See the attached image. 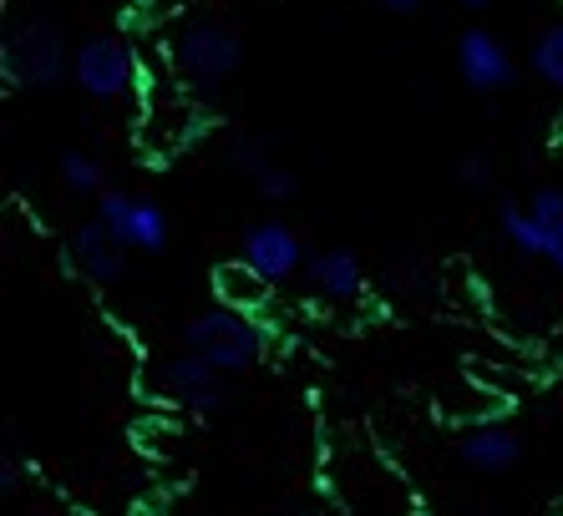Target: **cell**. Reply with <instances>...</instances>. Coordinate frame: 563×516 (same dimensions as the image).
<instances>
[{
  "label": "cell",
  "instance_id": "18",
  "mask_svg": "<svg viewBox=\"0 0 563 516\" xmlns=\"http://www.w3.org/2000/svg\"><path fill=\"white\" fill-rule=\"evenodd\" d=\"M543 263H549V269H559V273H563V218H559V223H549V228H543Z\"/></svg>",
  "mask_w": 563,
  "mask_h": 516
},
{
  "label": "cell",
  "instance_id": "20",
  "mask_svg": "<svg viewBox=\"0 0 563 516\" xmlns=\"http://www.w3.org/2000/svg\"><path fill=\"white\" fill-rule=\"evenodd\" d=\"M376 5H380L386 15H417L427 0H376Z\"/></svg>",
  "mask_w": 563,
  "mask_h": 516
},
{
  "label": "cell",
  "instance_id": "12",
  "mask_svg": "<svg viewBox=\"0 0 563 516\" xmlns=\"http://www.w3.org/2000/svg\"><path fill=\"white\" fill-rule=\"evenodd\" d=\"M56 172H62L66 193H81V198H102V193H107V168H102V157L81 153V147H62V157H56Z\"/></svg>",
  "mask_w": 563,
  "mask_h": 516
},
{
  "label": "cell",
  "instance_id": "13",
  "mask_svg": "<svg viewBox=\"0 0 563 516\" xmlns=\"http://www.w3.org/2000/svg\"><path fill=\"white\" fill-rule=\"evenodd\" d=\"M498 223H503V238H508L512 254L543 258V223L533 218V207H528V203H503L498 207Z\"/></svg>",
  "mask_w": 563,
  "mask_h": 516
},
{
  "label": "cell",
  "instance_id": "8",
  "mask_svg": "<svg viewBox=\"0 0 563 516\" xmlns=\"http://www.w3.org/2000/svg\"><path fill=\"white\" fill-rule=\"evenodd\" d=\"M457 77L467 91L477 97H493V91H508L518 81V61L508 56L493 31H462L457 36Z\"/></svg>",
  "mask_w": 563,
  "mask_h": 516
},
{
  "label": "cell",
  "instance_id": "21",
  "mask_svg": "<svg viewBox=\"0 0 563 516\" xmlns=\"http://www.w3.org/2000/svg\"><path fill=\"white\" fill-rule=\"evenodd\" d=\"M457 5H467V11H483V5H493V0H457Z\"/></svg>",
  "mask_w": 563,
  "mask_h": 516
},
{
  "label": "cell",
  "instance_id": "3",
  "mask_svg": "<svg viewBox=\"0 0 563 516\" xmlns=\"http://www.w3.org/2000/svg\"><path fill=\"white\" fill-rule=\"evenodd\" d=\"M184 349L203 355L223 374H244L264 355V329H260V319H250V310H239V304L223 299V304L198 310L184 324Z\"/></svg>",
  "mask_w": 563,
  "mask_h": 516
},
{
  "label": "cell",
  "instance_id": "6",
  "mask_svg": "<svg viewBox=\"0 0 563 516\" xmlns=\"http://www.w3.org/2000/svg\"><path fill=\"white\" fill-rule=\"evenodd\" d=\"M239 263L260 279V284H289L295 273L305 269V244L300 233L279 218H264L244 228V244H239Z\"/></svg>",
  "mask_w": 563,
  "mask_h": 516
},
{
  "label": "cell",
  "instance_id": "17",
  "mask_svg": "<svg viewBox=\"0 0 563 516\" xmlns=\"http://www.w3.org/2000/svg\"><path fill=\"white\" fill-rule=\"evenodd\" d=\"M457 182H467V188H487V182H493V162H487L483 153H467L457 162Z\"/></svg>",
  "mask_w": 563,
  "mask_h": 516
},
{
  "label": "cell",
  "instance_id": "5",
  "mask_svg": "<svg viewBox=\"0 0 563 516\" xmlns=\"http://www.w3.org/2000/svg\"><path fill=\"white\" fill-rule=\"evenodd\" d=\"M71 81H77L92 102H118L137 81V61L122 36H87L71 52Z\"/></svg>",
  "mask_w": 563,
  "mask_h": 516
},
{
  "label": "cell",
  "instance_id": "2",
  "mask_svg": "<svg viewBox=\"0 0 563 516\" xmlns=\"http://www.w3.org/2000/svg\"><path fill=\"white\" fill-rule=\"evenodd\" d=\"M173 71L198 91H213L234 77L244 66V36H239L229 21H213V15H198V21H184L168 41Z\"/></svg>",
  "mask_w": 563,
  "mask_h": 516
},
{
  "label": "cell",
  "instance_id": "11",
  "mask_svg": "<svg viewBox=\"0 0 563 516\" xmlns=\"http://www.w3.org/2000/svg\"><path fill=\"white\" fill-rule=\"evenodd\" d=\"M462 461L472 465V471H508V465L523 461V436L512 426H472L467 436H462Z\"/></svg>",
  "mask_w": 563,
  "mask_h": 516
},
{
  "label": "cell",
  "instance_id": "1",
  "mask_svg": "<svg viewBox=\"0 0 563 516\" xmlns=\"http://www.w3.org/2000/svg\"><path fill=\"white\" fill-rule=\"evenodd\" d=\"M0 77L11 91H52L71 77V46L52 15H26L0 36Z\"/></svg>",
  "mask_w": 563,
  "mask_h": 516
},
{
  "label": "cell",
  "instance_id": "14",
  "mask_svg": "<svg viewBox=\"0 0 563 516\" xmlns=\"http://www.w3.org/2000/svg\"><path fill=\"white\" fill-rule=\"evenodd\" d=\"M528 71H533L543 87L563 91V21L549 31H538V41L528 46Z\"/></svg>",
  "mask_w": 563,
  "mask_h": 516
},
{
  "label": "cell",
  "instance_id": "10",
  "mask_svg": "<svg viewBox=\"0 0 563 516\" xmlns=\"http://www.w3.org/2000/svg\"><path fill=\"white\" fill-rule=\"evenodd\" d=\"M71 258H77V269L87 273L92 284H122V273H128V244H118L102 218L81 223V228L71 233Z\"/></svg>",
  "mask_w": 563,
  "mask_h": 516
},
{
  "label": "cell",
  "instance_id": "16",
  "mask_svg": "<svg viewBox=\"0 0 563 516\" xmlns=\"http://www.w3.org/2000/svg\"><path fill=\"white\" fill-rule=\"evenodd\" d=\"M254 193L269 198V203H289V198L300 193V178H295L289 168H279V162H275V168H264L260 178H254Z\"/></svg>",
  "mask_w": 563,
  "mask_h": 516
},
{
  "label": "cell",
  "instance_id": "4",
  "mask_svg": "<svg viewBox=\"0 0 563 516\" xmlns=\"http://www.w3.org/2000/svg\"><path fill=\"white\" fill-rule=\"evenodd\" d=\"M229 380H234V374H223L219 364H209L203 355H194V349L173 355V360L157 370V390H163L173 405H184L188 415H219V411H229V401H234Z\"/></svg>",
  "mask_w": 563,
  "mask_h": 516
},
{
  "label": "cell",
  "instance_id": "9",
  "mask_svg": "<svg viewBox=\"0 0 563 516\" xmlns=\"http://www.w3.org/2000/svg\"><path fill=\"white\" fill-rule=\"evenodd\" d=\"M305 284L330 304H355L366 294V269L351 248H320V254L305 258Z\"/></svg>",
  "mask_w": 563,
  "mask_h": 516
},
{
  "label": "cell",
  "instance_id": "19",
  "mask_svg": "<svg viewBox=\"0 0 563 516\" xmlns=\"http://www.w3.org/2000/svg\"><path fill=\"white\" fill-rule=\"evenodd\" d=\"M15 486H21V465H15V456H5V461H0V491L11 496Z\"/></svg>",
  "mask_w": 563,
  "mask_h": 516
},
{
  "label": "cell",
  "instance_id": "15",
  "mask_svg": "<svg viewBox=\"0 0 563 516\" xmlns=\"http://www.w3.org/2000/svg\"><path fill=\"white\" fill-rule=\"evenodd\" d=\"M275 147H279L275 132H239V137H229V162L239 172L260 178L264 168H275Z\"/></svg>",
  "mask_w": 563,
  "mask_h": 516
},
{
  "label": "cell",
  "instance_id": "7",
  "mask_svg": "<svg viewBox=\"0 0 563 516\" xmlns=\"http://www.w3.org/2000/svg\"><path fill=\"white\" fill-rule=\"evenodd\" d=\"M97 218L107 223V233H112L118 244L137 248V254H163V248H168V213H163L153 198L107 188V193L97 198Z\"/></svg>",
  "mask_w": 563,
  "mask_h": 516
}]
</instances>
